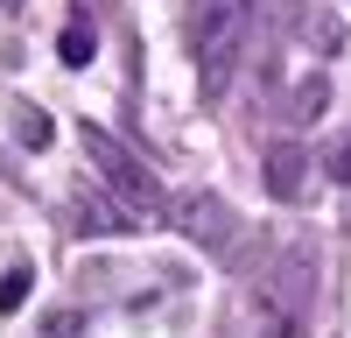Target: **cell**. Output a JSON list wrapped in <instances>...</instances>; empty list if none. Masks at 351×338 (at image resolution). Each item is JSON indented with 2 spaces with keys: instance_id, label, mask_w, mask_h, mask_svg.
<instances>
[{
  "instance_id": "8992f818",
  "label": "cell",
  "mask_w": 351,
  "mask_h": 338,
  "mask_svg": "<svg viewBox=\"0 0 351 338\" xmlns=\"http://www.w3.org/2000/svg\"><path fill=\"white\" fill-rule=\"evenodd\" d=\"M71 218L84 225V233H92V225H99V233H127V225H134V212H120V205H106L99 190H84L77 205H71Z\"/></svg>"
},
{
  "instance_id": "7a4b0ae2",
  "label": "cell",
  "mask_w": 351,
  "mask_h": 338,
  "mask_svg": "<svg viewBox=\"0 0 351 338\" xmlns=\"http://www.w3.org/2000/svg\"><path fill=\"white\" fill-rule=\"evenodd\" d=\"M309 303H316V247L295 240V247L274 254L267 275H260L253 317H260V331H267V338H302V331H309Z\"/></svg>"
},
{
  "instance_id": "4fadbf2b",
  "label": "cell",
  "mask_w": 351,
  "mask_h": 338,
  "mask_svg": "<svg viewBox=\"0 0 351 338\" xmlns=\"http://www.w3.org/2000/svg\"><path fill=\"white\" fill-rule=\"evenodd\" d=\"M0 8H8V14H14V8H21V0H0Z\"/></svg>"
},
{
  "instance_id": "ba28073f",
  "label": "cell",
  "mask_w": 351,
  "mask_h": 338,
  "mask_svg": "<svg viewBox=\"0 0 351 338\" xmlns=\"http://www.w3.org/2000/svg\"><path fill=\"white\" fill-rule=\"evenodd\" d=\"M14 127H21V141H28V148H49V134H56L43 106H14Z\"/></svg>"
},
{
  "instance_id": "8fae6325",
  "label": "cell",
  "mask_w": 351,
  "mask_h": 338,
  "mask_svg": "<svg viewBox=\"0 0 351 338\" xmlns=\"http://www.w3.org/2000/svg\"><path fill=\"white\" fill-rule=\"evenodd\" d=\"M330 106V84H324V71H316L309 84H302V99H295V113H324Z\"/></svg>"
},
{
  "instance_id": "30bf717a",
  "label": "cell",
  "mask_w": 351,
  "mask_h": 338,
  "mask_svg": "<svg viewBox=\"0 0 351 338\" xmlns=\"http://www.w3.org/2000/svg\"><path fill=\"white\" fill-rule=\"evenodd\" d=\"M324 169H330L337 183H351V134H337L330 148H324Z\"/></svg>"
},
{
  "instance_id": "52a82bcc",
  "label": "cell",
  "mask_w": 351,
  "mask_h": 338,
  "mask_svg": "<svg viewBox=\"0 0 351 338\" xmlns=\"http://www.w3.org/2000/svg\"><path fill=\"white\" fill-rule=\"evenodd\" d=\"M56 49H64V64H71V71H77V64H92V21L71 14V28L56 36Z\"/></svg>"
},
{
  "instance_id": "9c48e42d",
  "label": "cell",
  "mask_w": 351,
  "mask_h": 338,
  "mask_svg": "<svg viewBox=\"0 0 351 338\" xmlns=\"http://www.w3.org/2000/svg\"><path fill=\"white\" fill-rule=\"evenodd\" d=\"M28 289H36V275H28V268H8V275H0V310L14 317V310L28 303Z\"/></svg>"
},
{
  "instance_id": "3957f363",
  "label": "cell",
  "mask_w": 351,
  "mask_h": 338,
  "mask_svg": "<svg viewBox=\"0 0 351 338\" xmlns=\"http://www.w3.org/2000/svg\"><path fill=\"white\" fill-rule=\"evenodd\" d=\"M84 155H92V169H99V183H106V190H120V197H127V212H134V218H141V212H148V218H162V212H169L162 183L148 177V162L127 155L106 127H84Z\"/></svg>"
},
{
  "instance_id": "5b68a950",
  "label": "cell",
  "mask_w": 351,
  "mask_h": 338,
  "mask_svg": "<svg viewBox=\"0 0 351 338\" xmlns=\"http://www.w3.org/2000/svg\"><path fill=\"white\" fill-rule=\"evenodd\" d=\"M309 169H316V155L302 148V141H267V155H260V177H267V190L281 197V205L309 197Z\"/></svg>"
},
{
  "instance_id": "6da1fadb",
  "label": "cell",
  "mask_w": 351,
  "mask_h": 338,
  "mask_svg": "<svg viewBox=\"0 0 351 338\" xmlns=\"http://www.w3.org/2000/svg\"><path fill=\"white\" fill-rule=\"evenodd\" d=\"M183 36H190V56H197V78L204 92H225L232 71L246 56V36H253V0H190L183 8Z\"/></svg>"
},
{
  "instance_id": "7c38bea8",
  "label": "cell",
  "mask_w": 351,
  "mask_h": 338,
  "mask_svg": "<svg viewBox=\"0 0 351 338\" xmlns=\"http://www.w3.org/2000/svg\"><path fill=\"white\" fill-rule=\"evenodd\" d=\"M43 338H84V317L77 310H56V317L43 324Z\"/></svg>"
},
{
  "instance_id": "277c9868",
  "label": "cell",
  "mask_w": 351,
  "mask_h": 338,
  "mask_svg": "<svg viewBox=\"0 0 351 338\" xmlns=\"http://www.w3.org/2000/svg\"><path fill=\"white\" fill-rule=\"evenodd\" d=\"M169 218L190 233V247H204L211 261H239V233H246V218L225 205L218 190H183V197H169Z\"/></svg>"
}]
</instances>
